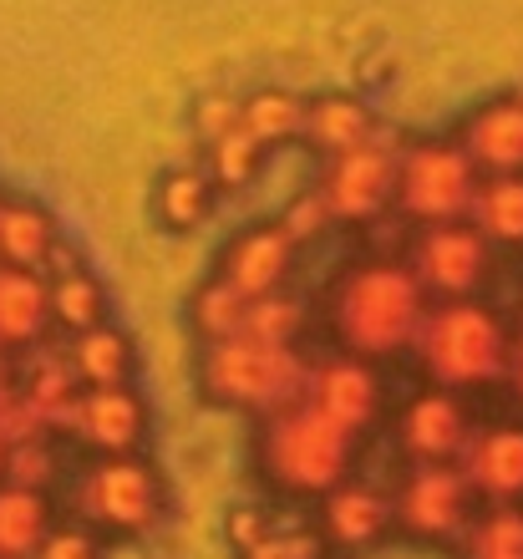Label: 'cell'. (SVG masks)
Here are the masks:
<instances>
[{"mask_svg": "<svg viewBox=\"0 0 523 559\" xmlns=\"http://www.w3.org/2000/svg\"><path fill=\"white\" fill-rule=\"evenodd\" d=\"M239 122H245V97H234V92H204V97L193 103L189 128H193V143L209 153V147H214L218 138H229Z\"/></svg>", "mask_w": 523, "mask_h": 559, "instance_id": "obj_32", "label": "cell"}, {"mask_svg": "<svg viewBox=\"0 0 523 559\" xmlns=\"http://www.w3.org/2000/svg\"><path fill=\"white\" fill-rule=\"evenodd\" d=\"M310 367H316V356H306L300 346H275V341H254V336L204 346L209 397L254 417H270L280 407H290L295 397H306Z\"/></svg>", "mask_w": 523, "mask_h": 559, "instance_id": "obj_4", "label": "cell"}, {"mask_svg": "<svg viewBox=\"0 0 523 559\" xmlns=\"http://www.w3.org/2000/svg\"><path fill=\"white\" fill-rule=\"evenodd\" d=\"M483 174L463 153L457 138H421L402 147V168H396V199L392 209L412 229L427 224H452L473 214Z\"/></svg>", "mask_w": 523, "mask_h": 559, "instance_id": "obj_6", "label": "cell"}, {"mask_svg": "<svg viewBox=\"0 0 523 559\" xmlns=\"http://www.w3.org/2000/svg\"><path fill=\"white\" fill-rule=\"evenodd\" d=\"M310 310L295 300L290 290L280 295H264L249 306V321H245V336L254 341H275V346H300V331H306Z\"/></svg>", "mask_w": 523, "mask_h": 559, "instance_id": "obj_30", "label": "cell"}, {"mask_svg": "<svg viewBox=\"0 0 523 559\" xmlns=\"http://www.w3.org/2000/svg\"><path fill=\"white\" fill-rule=\"evenodd\" d=\"M412 356L421 361L432 386L473 397L509 382L513 331L488 300H448V306H432Z\"/></svg>", "mask_w": 523, "mask_h": 559, "instance_id": "obj_3", "label": "cell"}, {"mask_svg": "<svg viewBox=\"0 0 523 559\" xmlns=\"http://www.w3.org/2000/svg\"><path fill=\"white\" fill-rule=\"evenodd\" d=\"M306 397L316 402V407H325L331 417H341L346 427L366 432V427L377 423V413H381L377 361H361V356H346V352L320 356L316 367H310Z\"/></svg>", "mask_w": 523, "mask_h": 559, "instance_id": "obj_14", "label": "cell"}, {"mask_svg": "<svg viewBox=\"0 0 523 559\" xmlns=\"http://www.w3.org/2000/svg\"><path fill=\"white\" fill-rule=\"evenodd\" d=\"M463 559H523V503H483L457 539Z\"/></svg>", "mask_w": 523, "mask_h": 559, "instance_id": "obj_27", "label": "cell"}, {"mask_svg": "<svg viewBox=\"0 0 523 559\" xmlns=\"http://www.w3.org/2000/svg\"><path fill=\"white\" fill-rule=\"evenodd\" d=\"M61 438H72L92 457L143 453L147 438V402L138 386H87L61 423Z\"/></svg>", "mask_w": 523, "mask_h": 559, "instance_id": "obj_11", "label": "cell"}, {"mask_svg": "<svg viewBox=\"0 0 523 559\" xmlns=\"http://www.w3.org/2000/svg\"><path fill=\"white\" fill-rule=\"evenodd\" d=\"M427 316H432V300L402 254H371L325 290V321H331L335 352L361 356V361L417 352Z\"/></svg>", "mask_w": 523, "mask_h": 559, "instance_id": "obj_1", "label": "cell"}, {"mask_svg": "<svg viewBox=\"0 0 523 559\" xmlns=\"http://www.w3.org/2000/svg\"><path fill=\"white\" fill-rule=\"evenodd\" d=\"M46 306H51V331L61 336H82L107 321V290L87 265L67 270V275H46Z\"/></svg>", "mask_w": 523, "mask_h": 559, "instance_id": "obj_23", "label": "cell"}, {"mask_svg": "<svg viewBox=\"0 0 523 559\" xmlns=\"http://www.w3.org/2000/svg\"><path fill=\"white\" fill-rule=\"evenodd\" d=\"M513 392V402L523 407V331H513V356H509V382H503Z\"/></svg>", "mask_w": 523, "mask_h": 559, "instance_id": "obj_34", "label": "cell"}, {"mask_svg": "<svg viewBox=\"0 0 523 559\" xmlns=\"http://www.w3.org/2000/svg\"><path fill=\"white\" fill-rule=\"evenodd\" d=\"M457 143L483 178L523 174V92L494 97L478 112H467L457 128Z\"/></svg>", "mask_w": 523, "mask_h": 559, "instance_id": "obj_16", "label": "cell"}, {"mask_svg": "<svg viewBox=\"0 0 523 559\" xmlns=\"http://www.w3.org/2000/svg\"><path fill=\"white\" fill-rule=\"evenodd\" d=\"M249 306L254 300H245V295L234 290V285H224V280H204L199 290H193V331H199V341L204 346H214V341H234L245 336V321H249Z\"/></svg>", "mask_w": 523, "mask_h": 559, "instance_id": "obj_28", "label": "cell"}, {"mask_svg": "<svg viewBox=\"0 0 523 559\" xmlns=\"http://www.w3.org/2000/svg\"><path fill=\"white\" fill-rule=\"evenodd\" d=\"M51 524H57V514H51L46 493L0 484V559H31Z\"/></svg>", "mask_w": 523, "mask_h": 559, "instance_id": "obj_26", "label": "cell"}, {"mask_svg": "<svg viewBox=\"0 0 523 559\" xmlns=\"http://www.w3.org/2000/svg\"><path fill=\"white\" fill-rule=\"evenodd\" d=\"M361 448H366V432L346 427L341 417H331L310 397H295L290 407L260 417L254 457H260V473L280 493L320 499L335 484H346Z\"/></svg>", "mask_w": 523, "mask_h": 559, "instance_id": "obj_2", "label": "cell"}, {"mask_svg": "<svg viewBox=\"0 0 523 559\" xmlns=\"http://www.w3.org/2000/svg\"><path fill=\"white\" fill-rule=\"evenodd\" d=\"M103 555H107V539L97 530H87L82 519H57L31 559H103Z\"/></svg>", "mask_w": 523, "mask_h": 559, "instance_id": "obj_33", "label": "cell"}, {"mask_svg": "<svg viewBox=\"0 0 523 559\" xmlns=\"http://www.w3.org/2000/svg\"><path fill=\"white\" fill-rule=\"evenodd\" d=\"M467 219L478 224V235L494 250H523V174L483 178Z\"/></svg>", "mask_w": 523, "mask_h": 559, "instance_id": "obj_25", "label": "cell"}, {"mask_svg": "<svg viewBox=\"0 0 523 559\" xmlns=\"http://www.w3.org/2000/svg\"><path fill=\"white\" fill-rule=\"evenodd\" d=\"M61 229L36 199L26 193H0V270H36L46 275L61 254Z\"/></svg>", "mask_w": 523, "mask_h": 559, "instance_id": "obj_17", "label": "cell"}, {"mask_svg": "<svg viewBox=\"0 0 523 559\" xmlns=\"http://www.w3.org/2000/svg\"><path fill=\"white\" fill-rule=\"evenodd\" d=\"M392 530H396L392 493H381V488L346 478V484H335L331 493L316 499V534L325 539L331 555H361V549L381 545Z\"/></svg>", "mask_w": 523, "mask_h": 559, "instance_id": "obj_13", "label": "cell"}, {"mask_svg": "<svg viewBox=\"0 0 523 559\" xmlns=\"http://www.w3.org/2000/svg\"><path fill=\"white\" fill-rule=\"evenodd\" d=\"M214 204H218V183L204 163H174V168L158 178V189H153V214H158V224L168 235L204 229Z\"/></svg>", "mask_w": 523, "mask_h": 559, "instance_id": "obj_21", "label": "cell"}, {"mask_svg": "<svg viewBox=\"0 0 523 559\" xmlns=\"http://www.w3.org/2000/svg\"><path fill=\"white\" fill-rule=\"evenodd\" d=\"M264 163H270V147L254 143V138L245 133V122L204 153V168L214 174L218 193H239V189H249V183H260Z\"/></svg>", "mask_w": 523, "mask_h": 559, "instance_id": "obj_29", "label": "cell"}, {"mask_svg": "<svg viewBox=\"0 0 523 559\" xmlns=\"http://www.w3.org/2000/svg\"><path fill=\"white\" fill-rule=\"evenodd\" d=\"M61 352H67V361H72L82 392H87V386H128L132 367H138L132 336L128 331H117L112 321L92 325V331H82V336H61Z\"/></svg>", "mask_w": 523, "mask_h": 559, "instance_id": "obj_22", "label": "cell"}, {"mask_svg": "<svg viewBox=\"0 0 523 559\" xmlns=\"http://www.w3.org/2000/svg\"><path fill=\"white\" fill-rule=\"evenodd\" d=\"M473 432H478V423H473V407L463 392H448L432 382L402 402V413H396V448L407 463H463Z\"/></svg>", "mask_w": 523, "mask_h": 559, "instance_id": "obj_10", "label": "cell"}, {"mask_svg": "<svg viewBox=\"0 0 523 559\" xmlns=\"http://www.w3.org/2000/svg\"><path fill=\"white\" fill-rule=\"evenodd\" d=\"M57 438L61 432H41V438H31V442H11V453H5V484L46 493V488L67 473L57 457Z\"/></svg>", "mask_w": 523, "mask_h": 559, "instance_id": "obj_31", "label": "cell"}, {"mask_svg": "<svg viewBox=\"0 0 523 559\" xmlns=\"http://www.w3.org/2000/svg\"><path fill=\"white\" fill-rule=\"evenodd\" d=\"M295 260H300V245L290 239L285 224H249L224 245L218 254V280L234 285L245 300H264V295H280L285 280H290Z\"/></svg>", "mask_w": 523, "mask_h": 559, "instance_id": "obj_12", "label": "cell"}, {"mask_svg": "<svg viewBox=\"0 0 523 559\" xmlns=\"http://www.w3.org/2000/svg\"><path fill=\"white\" fill-rule=\"evenodd\" d=\"M402 147H407V138L381 128L371 143H361L356 153H341V158H331L320 168L316 193L325 199L335 224H371L377 214L392 209Z\"/></svg>", "mask_w": 523, "mask_h": 559, "instance_id": "obj_9", "label": "cell"}, {"mask_svg": "<svg viewBox=\"0 0 523 559\" xmlns=\"http://www.w3.org/2000/svg\"><path fill=\"white\" fill-rule=\"evenodd\" d=\"M463 473L478 503H523V423H478Z\"/></svg>", "mask_w": 523, "mask_h": 559, "instance_id": "obj_15", "label": "cell"}, {"mask_svg": "<svg viewBox=\"0 0 523 559\" xmlns=\"http://www.w3.org/2000/svg\"><path fill=\"white\" fill-rule=\"evenodd\" d=\"M15 392H21V402H26L51 432H61L67 413H72L76 397H82V382H76L67 352L51 346V341H41V346H31L26 356H15Z\"/></svg>", "mask_w": 523, "mask_h": 559, "instance_id": "obj_18", "label": "cell"}, {"mask_svg": "<svg viewBox=\"0 0 523 559\" xmlns=\"http://www.w3.org/2000/svg\"><path fill=\"white\" fill-rule=\"evenodd\" d=\"M402 260H407L417 285L427 290V300L448 306V300H478V290L494 275L498 250L478 235L473 219H452V224L412 229Z\"/></svg>", "mask_w": 523, "mask_h": 559, "instance_id": "obj_7", "label": "cell"}, {"mask_svg": "<svg viewBox=\"0 0 523 559\" xmlns=\"http://www.w3.org/2000/svg\"><path fill=\"white\" fill-rule=\"evenodd\" d=\"M306 107L310 97L290 87H260L245 97V133L260 147H285V143H306Z\"/></svg>", "mask_w": 523, "mask_h": 559, "instance_id": "obj_24", "label": "cell"}, {"mask_svg": "<svg viewBox=\"0 0 523 559\" xmlns=\"http://www.w3.org/2000/svg\"><path fill=\"white\" fill-rule=\"evenodd\" d=\"M381 133V118L361 97H346V92H320L306 107V143L310 153H320V163L341 158V153H356L361 143Z\"/></svg>", "mask_w": 523, "mask_h": 559, "instance_id": "obj_19", "label": "cell"}, {"mask_svg": "<svg viewBox=\"0 0 523 559\" xmlns=\"http://www.w3.org/2000/svg\"><path fill=\"white\" fill-rule=\"evenodd\" d=\"M5 453H11V442L0 438V484H5Z\"/></svg>", "mask_w": 523, "mask_h": 559, "instance_id": "obj_35", "label": "cell"}, {"mask_svg": "<svg viewBox=\"0 0 523 559\" xmlns=\"http://www.w3.org/2000/svg\"><path fill=\"white\" fill-rule=\"evenodd\" d=\"M46 336H51L46 275H36V270H0V352L26 356Z\"/></svg>", "mask_w": 523, "mask_h": 559, "instance_id": "obj_20", "label": "cell"}, {"mask_svg": "<svg viewBox=\"0 0 523 559\" xmlns=\"http://www.w3.org/2000/svg\"><path fill=\"white\" fill-rule=\"evenodd\" d=\"M483 503L467 484L463 463H407L402 484L392 488L396 530L421 545H457Z\"/></svg>", "mask_w": 523, "mask_h": 559, "instance_id": "obj_8", "label": "cell"}, {"mask_svg": "<svg viewBox=\"0 0 523 559\" xmlns=\"http://www.w3.org/2000/svg\"><path fill=\"white\" fill-rule=\"evenodd\" d=\"M168 514V488L143 453L92 457L72 468V519L103 539H143Z\"/></svg>", "mask_w": 523, "mask_h": 559, "instance_id": "obj_5", "label": "cell"}]
</instances>
